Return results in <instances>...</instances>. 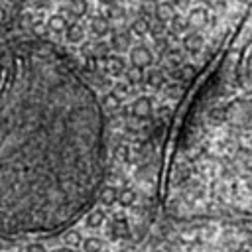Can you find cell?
<instances>
[{
	"mask_svg": "<svg viewBox=\"0 0 252 252\" xmlns=\"http://www.w3.org/2000/svg\"><path fill=\"white\" fill-rule=\"evenodd\" d=\"M106 167L100 104L53 43L0 47V236L57 234L94 201Z\"/></svg>",
	"mask_w": 252,
	"mask_h": 252,
	"instance_id": "obj_1",
	"label": "cell"
},
{
	"mask_svg": "<svg viewBox=\"0 0 252 252\" xmlns=\"http://www.w3.org/2000/svg\"><path fill=\"white\" fill-rule=\"evenodd\" d=\"M28 0H0V37L10 30Z\"/></svg>",
	"mask_w": 252,
	"mask_h": 252,
	"instance_id": "obj_2",
	"label": "cell"
},
{
	"mask_svg": "<svg viewBox=\"0 0 252 252\" xmlns=\"http://www.w3.org/2000/svg\"><path fill=\"white\" fill-rule=\"evenodd\" d=\"M130 61H132V65L142 67V65H146V63L152 61V55H150V51L146 47H134L130 51Z\"/></svg>",
	"mask_w": 252,
	"mask_h": 252,
	"instance_id": "obj_3",
	"label": "cell"
},
{
	"mask_svg": "<svg viewBox=\"0 0 252 252\" xmlns=\"http://www.w3.org/2000/svg\"><path fill=\"white\" fill-rule=\"evenodd\" d=\"M110 234H112L114 238L128 236V222H126V219H116V220H112V224H110Z\"/></svg>",
	"mask_w": 252,
	"mask_h": 252,
	"instance_id": "obj_4",
	"label": "cell"
},
{
	"mask_svg": "<svg viewBox=\"0 0 252 252\" xmlns=\"http://www.w3.org/2000/svg\"><path fill=\"white\" fill-rule=\"evenodd\" d=\"M65 37H67V41H71V43L81 41V39H83V28L77 26V24H71V26L67 28V32H65Z\"/></svg>",
	"mask_w": 252,
	"mask_h": 252,
	"instance_id": "obj_5",
	"label": "cell"
},
{
	"mask_svg": "<svg viewBox=\"0 0 252 252\" xmlns=\"http://www.w3.org/2000/svg\"><path fill=\"white\" fill-rule=\"evenodd\" d=\"M83 252H102V242L98 238L91 236L83 242Z\"/></svg>",
	"mask_w": 252,
	"mask_h": 252,
	"instance_id": "obj_6",
	"label": "cell"
},
{
	"mask_svg": "<svg viewBox=\"0 0 252 252\" xmlns=\"http://www.w3.org/2000/svg\"><path fill=\"white\" fill-rule=\"evenodd\" d=\"M132 110H134V114H138V116H146L148 110H150V100H148V98H140V100L132 106Z\"/></svg>",
	"mask_w": 252,
	"mask_h": 252,
	"instance_id": "obj_7",
	"label": "cell"
},
{
	"mask_svg": "<svg viewBox=\"0 0 252 252\" xmlns=\"http://www.w3.org/2000/svg\"><path fill=\"white\" fill-rule=\"evenodd\" d=\"M102 219H104L102 211H100V209H94V211H91L87 224H89V226H100V224H102Z\"/></svg>",
	"mask_w": 252,
	"mask_h": 252,
	"instance_id": "obj_8",
	"label": "cell"
},
{
	"mask_svg": "<svg viewBox=\"0 0 252 252\" xmlns=\"http://www.w3.org/2000/svg\"><path fill=\"white\" fill-rule=\"evenodd\" d=\"M116 199H118V191H116V189H104L102 195H100V201H102L104 205H110V203H114Z\"/></svg>",
	"mask_w": 252,
	"mask_h": 252,
	"instance_id": "obj_9",
	"label": "cell"
},
{
	"mask_svg": "<svg viewBox=\"0 0 252 252\" xmlns=\"http://www.w3.org/2000/svg\"><path fill=\"white\" fill-rule=\"evenodd\" d=\"M93 30H94L96 33H106V32H108V22H106L104 18H94V20H93Z\"/></svg>",
	"mask_w": 252,
	"mask_h": 252,
	"instance_id": "obj_10",
	"label": "cell"
},
{
	"mask_svg": "<svg viewBox=\"0 0 252 252\" xmlns=\"http://www.w3.org/2000/svg\"><path fill=\"white\" fill-rule=\"evenodd\" d=\"M126 77H128V81H138V79H142V67H138V65H130L128 69H126Z\"/></svg>",
	"mask_w": 252,
	"mask_h": 252,
	"instance_id": "obj_11",
	"label": "cell"
},
{
	"mask_svg": "<svg viewBox=\"0 0 252 252\" xmlns=\"http://www.w3.org/2000/svg\"><path fill=\"white\" fill-rule=\"evenodd\" d=\"M49 28H51V32H63V30H65L63 18H61V16H53V18L49 20Z\"/></svg>",
	"mask_w": 252,
	"mask_h": 252,
	"instance_id": "obj_12",
	"label": "cell"
},
{
	"mask_svg": "<svg viewBox=\"0 0 252 252\" xmlns=\"http://www.w3.org/2000/svg\"><path fill=\"white\" fill-rule=\"evenodd\" d=\"M108 69H110V73H120V71H124V63H122V59L120 57H112L110 59V63H108Z\"/></svg>",
	"mask_w": 252,
	"mask_h": 252,
	"instance_id": "obj_13",
	"label": "cell"
},
{
	"mask_svg": "<svg viewBox=\"0 0 252 252\" xmlns=\"http://www.w3.org/2000/svg\"><path fill=\"white\" fill-rule=\"evenodd\" d=\"M134 199H136V195L132 193V191H122V193H118V201H120V205H132L134 203Z\"/></svg>",
	"mask_w": 252,
	"mask_h": 252,
	"instance_id": "obj_14",
	"label": "cell"
},
{
	"mask_svg": "<svg viewBox=\"0 0 252 252\" xmlns=\"http://www.w3.org/2000/svg\"><path fill=\"white\" fill-rule=\"evenodd\" d=\"M26 252H47V250H45V246L41 242H30L26 246Z\"/></svg>",
	"mask_w": 252,
	"mask_h": 252,
	"instance_id": "obj_15",
	"label": "cell"
},
{
	"mask_svg": "<svg viewBox=\"0 0 252 252\" xmlns=\"http://www.w3.org/2000/svg\"><path fill=\"white\" fill-rule=\"evenodd\" d=\"M53 252H75L71 246H61V248H55Z\"/></svg>",
	"mask_w": 252,
	"mask_h": 252,
	"instance_id": "obj_16",
	"label": "cell"
},
{
	"mask_svg": "<svg viewBox=\"0 0 252 252\" xmlns=\"http://www.w3.org/2000/svg\"><path fill=\"white\" fill-rule=\"evenodd\" d=\"M102 2H110V0H102Z\"/></svg>",
	"mask_w": 252,
	"mask_h": 252,
	"instance_id": "obj_17",
	"label": "cell"
},
{
	"mask_svg": "<svg viewBox=\"0 0 252 252\" xmlns=\"http://www.w3.org/2000/svg\"><path fill=\"white\" fill-rule=\"evenodd\" d=\"M102 252H106V250H102Z\"/></svg>",
	"mask_w": 252,
	"mask_h": 252,
	"instance_id": "obj_18",
	"label": "cell"
}]
</instances>
